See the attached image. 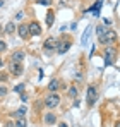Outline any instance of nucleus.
<instances>
[{
	"label": "nucleus",
	"mask_w": 120,
	"mask_h": 127,
	"mask_svg": "<svg viewBox=\"0 0 120 127\" xmlns=\"http://www.w3.org/2000/svg\"><path fill=\"white\" fill-rule=\"evenodd\" d=\"M115 127H120V122H115Z\"/></svg>",
	"instance_id": "bb28decb"
},
{
	"label": "nucleus",
	"mask_w": 120,
	"mask_h": 127,
	"mask_svg": "<svg viewBox=\"0 0 120 127\" xmlns=\"http://www.w3.org/2000/svg\"><path fill=\"white\" fill-rule=\"evenodd\" d=\"M3 50H5V41L0 40V52H3Z\"/></svg>",
	"instance_id": "b1692460"
},
{
	"label": "nucleus",
	"mask_w": 120,
	"mask_h": 127,
	"mask_svg": "<svg viewBox=\"0 0 120 127\" xmlns=\"http://www.w3.org/2000/svg\"><path fill=\"white\" fill-rule=\"evenodd\" d=\"M14 31H16V24H14V22H9V24L5 26V33L10 34V33H14Z\"/></svg>",
	"instance_id": "2eb2a0df"
},
{
	"label": "nucleus",
	"mask_w": 120,
	"mask_h": 127,
	"mask_svg": "<svg viewBox=\"0 0 120 127\" xmlns=\"http://www.w3.org/2000/svg\"><path fill=\"white\" fill-rule=\"evenodd\" d=\"M101 2H103V0H101Z\"/></svg>",
	"instance_id": "c85d7f7f"
},
{
	"label": "nucleus",
	"mask_w": 120,
	"mask_h": 127,
	"mask_svg": "<svg viewBox=\"0 0 120 127\" xmlns=\"http://www.w3.org/2000/svg\"><path fill=\"white\" fill-rule=\"evenodd\" d=\"M29 33H31L33 36H40L41 34L40 24H38V22H31V24H29Z\"/></svg>",
	"instance_id": "39448f33"
},
{
	"label": "nucleus",
	"mask_w": 120,
	"mask_h": 127,
	"mask_svg": "<svg viewBox=\"0 0 120 127\" xmlns=\"http://www.w3.org/2000/svg\"><path fill=\"white\" fill-rule=\"evenodd\" d=\"M89 36H91V26H88V28H86V31L82 33V38H81V45H82V46H86V45H88Z\"/></svg>",
	"instance_id": "1a4fd4ad"
},
{
	"label": "nucleus",
	"mask_w": 120,
	"mask_h": 127,
	"mask_svg": "<svg viewBox=\"0 0 120 127\" xmlns=\"http://www.w3.org/2000/svg\"><path fill=\"white\" fill-rule=\"evenodd\" d=\"M14 89H16V93H22V89H24V84H19V86H16Z\"/></svg>",
	"instance_id": "4be33fe9"
},
{
	"label": "nucleus",
	"mask_w": 120,
	"mask_h": 127,
	"mask_svg": "<svg viewBox=\"0 0 120 127\" xmlns=\"http://www.w3.org/2000/svg\"><path fill=\"white\" fill-rule=\"evenodd\" d=\"M69 95H70L72 98H76V96H77V89H76V88H70V89H69Z\"/></svg>",
	"instance_id": "aec40b11"
},
{
	"label": "nucleus",
	"mask_w": 120,
	"mask_h": 127,
	"mask_svg": "<svg viewBox=\"0 0 120 127\" xmlns=\"http://www.w3.org/2000/svg\"><path fill=\"white\" fill-rule=\"evenodd\" d=\"M96 98H98V91H96V88H94V86H89V88H88V103L93 105V103L96 101Z\"/></svg>",
	"instance_id": "7ed1b4c3"
},
{
	"label": "nucleus",
	"mask_w": 120,
	"mask_h": 127,
	"mask_svg": "<svg viewBox=\"0 0 120 127\" xmlns=\"http://www.w3.org/2000/svg\"><path fill=\"white\" fill-rule=\"evenodd\" d=\"M45 120H46V124H55V120H57V117H55L53 113H46V117H45Z\"/></svg>",
	"instance_id": "4468645a"
},
{
	"label": "nucleus",
	"mask_w": 120,
	"mask_h": 127,
	"mask_svg": "<svg viewBox=\"0 0 120 127\" xmlns=\"http://www.w3.org/2000/svg\"><path fill=\"white\" fill-rule=\"evenodd\" d=\"M17 31H19V36H21V38H28V36L31 34V33H29V26H26V24H19Z\"/></svg>",
	"instance_id": "0eeeda50"
},
{
	"label": "nucleus",
	"mask_w": 120,
	"mask_h": 127,
	"mask_svg": "<svg viewBox=\"0 0 120 127\" xmlns=\"http://www.w3.org/2000/svg\"><path fill=\"white\" fill-rule=\"evenodd\" d=\"M70 29H72V31H76V29H77V24H76V22H72V24H70Z\"/></svg>",
	"instance_id": "a878e982"
},
{
	"label": "nucleus",
	"mask_w": 120,
	"mask_h": 127,
	"mask_svg": "<svg viewBox=\"0 0 120 127\" xmlns=\"http://www.w3.org/2000/svg\"><path fill=\"white\" fill-rule=\"evenodd\" d=\"M22 59H24V52H14V55H12L14 62H21Z\"/></svg>",
	"instance_id": "f8f14e48"
},
{
	"label": "nucleus",
	"mask_w": 120,
	"mask_h": 127,
	"mask_svg": "<svg viewBox=\"0 0 120 127\" xmlns=\"http://www.w3.org/2000/svg\"><path fill=\"white\" fill-rule=\"evenodd\" d=\"M55 46H57V40H55V38H48L46 41L43 43V50H45L46 53L53 52V50H55Z\"/></svg>",
	"instance_id": "20e7f679"
},
{
	"label": "nucleus",
	"mask_w": 120,
	"mask_h": 127,
	"mask_svg": "<svg viewBox=\"0 0 120 127\" xmlns=\"http://www.w3.org/2000/svg\"><path fill=\"white\" fill-rule=\"evenodd\" d=\"M101 3H103V2H101V0H98V2H96V3L89 9V12H94V16H100V7H101Z\"/></svg>",
	"instance_id": "9b49d317"
},
{
	"label": "nucleus",
	"mask_w": 120,
	"mask_h": 127,
	"mask_svg": "<svg viewBox=\"0 0 120 127\" xmlns=\"http://www.w3.org/2000/svg\"><path fill=\"white\" fill-rule=\"evenodd\" d=\"M46 108H55V106H59L60 105V96L59 95H50V96H46Z\"/></svg>",
	"instance_id": "f03ea898"
},
{
	"label": "nucleus",
	"mask_w": 120,
	"mask_h": 127,
	"mask_svg": "<svg viewBox=\"0 0 120 127\" xmlns=\"http://www.w3.org/2000/svg\"><path fill=\"white\" fill-rule=\"evenodd\" d=\"M98 40H100L103 45H112V43L117 40V33H115L113 29H106V31H105V34L100 36Z\"/></svg>",
	"instance_id": "f257e3e1"
},
{
	"label": "nucleus",
	"mask_w": 120,
	"mask_h": 127,
	"mask_svg": "<svg viewBox=\"0 0 120 127\" xmlns=\"http://www.w3.org/2000/svg\"><path fill=\"white\" fill-rule=\"evenodd\" d=\"M59 86H60L59 81H52V83L48 84V89H50V91H57V89H59Z\"/></svg>",
	"instance_id": "dca6fc26"
},
{
	"label": "nucleus",
	"mask_w": 120,
	"mask_h": 127,
	"mask_svg": "<svg viewBox=\"0 0 120 127\" xmlns=\"http://www.w3.org/2000/svg\"><path fill=\"white\" fill-rule=\"evenodd\" d=\"M16 126H17V127H26V126H28V122H26L22 117H19V119H17V122H16Z\"/></svg>",
	"instance_id": "a211bd4d"
},
{
	"label": "nucleus",
	"mask_w": 120,
	"mask_h": 127,
	"mask_svg": "<svg viewBox=\"0 0 120 127\" xmlns=\"http://www.w3.org/2000/svg\"><path fill=\"white\" fill-rule=\"evenodd\" d=\"M60 127H67V124H60Z\"/></svg>",
	"instance_id": "cd10ccee"
},
{
	"label": "nucleus",
	"mask_w": 120,
	"mask_h": 127,
	"mask_svg": "<svg viewBox=\"0 0 120 127\" xmlns=\"http://www.w3.org/2000/svg\"><path fill=\"white\" fill-rule=\"evenodd\" d=\"M5 95H7V88L0 86V96H5Z\"/></svg>",
	"instance_id": "412c9836"
},
{
	"label": "nucleus",
	"mask_w": 120,
	"mask_h": 127,
	"mask_svg": "<svg viewBox=\"0 0 120 127\" xmlns=\"http://www.w3.org/2000/svg\"><path fill=\"white\" fill-rule=\"evenodd\" d=\"M113 53H115V48H113V46H108V48H106V53H105V65H110V64H112Z\"/></svg>",
	"instance_id": "423d86ee"
},
{
	"label": "nucleus",
	"mask_w": 120,
	"mask_h": 127,
	"mask_svg": "<svg viewBox=\"0 0 120 127\" xmlns=\"http://www.w3.org/2000/svg\"><path fill=\"white\" fill-rule=\"evenodd\" d=\"M22 16H24V14H22V12H17V14H16V19H17V21H19V19H22Z\"/></svg>",
	"instance_id": "393cba45"
},
{
	"label": "nucleus",
	"mask_w": 120,
	"mask_h": 127,
	"mask_svg": "<svg viewBox=\"0 0 120 127\" xmlns=\"http://www.w3.org/2000/svg\"><path fill=\"white\" fill-rule=\"evenodd\" d=\"M105 31H106V28H105V26H98V28H96V33H98V38L105 34Z\"/></svg>",
	"instance_id": "6ab92c4d"
},
{
	"label": "nucleus",
	"mask_w": 120,
	"mask_h": 127,
	"mask_svg": "<svg viewBox=\"0 0 120 127\" xmlns=\"http://www.w3.org/2000/svg\"><path fill=\"white\" fill-rule=\"evenodd\" d=\"M53 21H55V14H53L52 10H48V12H46V26H48V28L53 26Z\"/></svg>",
	"instance_id": "9d476101"
},
{
	"label": "nucleus",
	"mask_w": 120,
	"mask_h": 127,
	"mask_svg": "<svg viewBox=\"0 0 120 127\" xmlns=\"http://www.w3.org/2000/svg\"><path fill=\"white\" fill-rule=\"evenodd\" d=\"M69 46H70V43L65 41L63 45H62V46H59V53H60V55H63V53H65V52L69 50Z\"/></svg>",
	"instance_id": "ddd939ff"
},
{
	"label": "nucleus",
	"mask_w": 120,
	"mask_h": 127,
	"mask_svg": "<svg viewBox=\"0 0 120 127\" xmlns=\"http://www.w3.org/2000/svg\"><path fill=\"white\" fill-rule=\"evenodd\" d=\"M10 69H12L10 72H12L14 76H21V74L24 72V69H22V65H21L19 62H14L12 65H10Z\"/></svg>",
	"instance_id": "6e6552de"
},
{
	"label": "nucleus",
	"mask_w": 120,
	"mask_h": 127,
	"mask_svg": "<svg viewBox=\"0 0 120 127\" xmlns=\"http://www.w3.org/2000/svg\"><path fill=\"white\" fill-rule=\"evenodd\" d=\"M40 3H41V5H50L52 0H40Z\"/></svg>",
	"instance_id": "5701e85b"
},
{
	"label": "nucleus",
	"mask_w": 120,
	"mask_h": 127,
	"mask_svg": "<svg viewBox=\"0 0 120 127\" xmlns=\"http://www.w3.org/2000/svg\"><path fill=\"white\" fill-rule=\"evenodd\" d=\"M24 113H26V108H24V106H21V108H17V110L14 112V115H16L17 119H19V117H24Z\"/></svg>",
	"instance_id": "f3484780"
}]
</instances>
